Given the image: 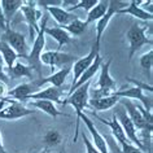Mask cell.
<instances>
[{"label":"cell","instance_id":"ffe728a7","mask_svg":"<svg viewBox=\"0 0 153 153\" xmlns=\"http://www.w3.org/2000/svg\"><path fill=\"white\" fill-rule=\"evenodd\" d=\"M121 97L116 96L114 94L109 95V96L105 97H99V99H90L88 100V106L91 109L96 110V112H105V110H109L114 108L116 105H118Z\"/></svg>","mask_w":153,"mask_h":153},{"label":"cell","instance_id":"4dcf8cb0","mask_svg":"<svg viewBox=\"0 0 153 153\" xmlns=\"http://www.w3.org/2000/svg\"><path fill=\"white\" fill-rule=\"evenodd\" d=\"M139 64H140V66L148 73L149 78H152V68H153V51L152 49H149L147 53L140 56Z\"/></svg>","mask_w":153,"mask_h":153},{"label":"cell","instance_id":"ac0fdd59","mask_svg":"<svg viewBox=\"0 0 153 153\" xmlns=\"http://www.w3.org/2000/svg\"><path fill=\"white\" fill-rule=\"evenodd\" d=\"M143 1H140V0H131V1L127 3V5L123 9H121L118 14H130V16H132L134 18H136V20H140V21H152L153 20V14H149L147 12H144L143 9L140 8V4Z\"/></svg>","mask_w":153,"mask_h":153},{"label":"cell","instance_id":"ab89813d","mask_svg":"<svg viewBox=\"0 0 153 153\" xmlns=\"http://www.w3.org/2000/svg\"><path fill=\"white\" fill-rule=\"evenodd\" d=\"M40 153H45V152H44V151H43V152H40Z\"/></svg>","mask_w":153,"mask_h":153},{"label":"cell","instance_id":"3957f363","mask_svg":"<svg viewBox=\"0 0 153 153\" xmlns=\"http://www.w3.org/2000/svg\"><path fill=\"white\" fill-rule=\"evenodd\" d=\"M110 65H112V60L102 61L100 65V74H99V79L95 85V90L91 99H99V97H105L116 92L117 83L110 75Z\"/></svg>","mask_w":153,"mask_h":153},{"label":"cell","instance_id":"d590c367","mask_svg":"<svg viewBox=\"0 0 153 153\" xmlns=\"http://www.w3.org/2000/svg\"><path fill=\"white\" fill-rule=\"evenodd\" d=\"M7 94H8V87H7V83L0 81V99L5 97Z\"/></svg>","mask_w":153,"mask_h":153},{"label":"cell","instance_id":"9c48e42d","mask_svg":"<svg viewBox=\"0 0 153 153\" xmlns=\"http://www.w3.org/2000/svg\"><path fill=\"white\" fill-rule=\"evenodd\" d=\"M114 108H116V109H114V116L117 117V120H118V122H120V125L122 126V130H123V132H125L126 137H127V140L131 144L136 145V147L139 148V149H141L143 152H145L144 144L141 143V140L139 139V136H137V130L135 128V126H134L131 120L128 118L125 108L122 105H120V106L116 105Z\"/></svg>","mask_w":153,"mask_h":153},{"label":"cell","instance_id":"d6a6232c","mask_svg":"<svg viewBox=\"0 0 153 153\" xmlns=\"http://www.w3.org/2000/svg\"><path fill=\"white\" fill-rule=\"evenodd\" d=\"M121 147V153H145V152H143L141 149H139L136 147V145H134V144H131V143H125V144H122V145H120Z\"/></svg>","mask_w":153,"mask_h":153},{"label":"cell","instance_id":"7c38bea8","mask_svg":"<svg viewBox=\"0 0 153 153\" xmlns=\"http://www.w3.org/2000/svg\"><path fill=\"white\" fill-rule=\"evenodd\" d=\"M118 104H121L125 108L128 118L131 120L136 130H148L149 132H152V125H149L145 121L144 116L141 114L139 108H137V101L135 102L132 100H128V99H121Z\"/></svg>","mask_w":153,"mask_h":153},{"label":"cell","instance_id":"44dd1931","mask_svg":"<svg viewBox=\"0 0 153 153\" xmlns=\"http://www.w3.org/2000/svg\"><path fill=\"white\" fill-rule=\"evenodd\" d=\"M44 9L53 17V20L57 22L59 27H64V26L69 25L70 22H73L74 20L78 18L74 13L68 12L66 9L61 8V7H47V8H44Z\"/></svg>","mask_w":153,"mask_h":153},{"label":"cell","instance_id":"f546056e","mask_svg":"<svg viewBox=\"0 0 153 153\" xmlns=\"http://www.w3.org/2000/svg\"><path fill=\"white\" fill-rule=\"evenodd\" d=\"M87 25L85 21H82V20H79V18H76V20H74L73 22H70L69 25L66 26H64V30L66 31L69 35H73V36H79V35H82L83 33L87 30Z\"/></svg>","mask_w":153,"mask_h":153},{"label":"cell","instance_id":"277c9868","mask_svg":"<svg viewBox=\"0 0 153 153\" xmlns=\"http://www.w3.org/2000/svg\"><path fill=\"white\" fill-rule=\"evenodd\" d=\"M148 26L147 25H140L137 21L130 26V29L126 33V42L128 44V60H131L134 55L139 51V49L145 44H152V39L147 36Z\"/></svg>","mask_w":153,"mask_h":153},{"label":"cell","instance_id":"4fadbf2b","mask_svg":"<svg viewBox=\"0 0 153 153\" xmlns=\"http://www.w3.org/2000/svg\"><path fill=\"white\" fill-rule=\"evenodd\" d=\"M71 73V65H68V66H64L59 69L57 71L52 73L51 75L45 76V78H40L38 81H33L34 85H35L38 88L44 85H51L53 87H57V88H62L65 85V81H66L68 75Z\"/></svg>","mask_w":153,"mask_h":153},{"label":"cell","instance_id":"8d00e7d4","mask_svg":"<svg viewBox=\"0 0 153 153\" xmlns=\"http://www.w3.org/2000/svg\"><path fill=\"white\" fill-rule=\"evenodd\" d=\"M0 29H1V30H5V29H7V25H5V20H4V14H3L1 5H0Z\"/></svg>","mask_w":153,"mask_h":153},{"label":"cell","instance_id":"e575fe53","mask_svg":"<svg viewBox=\"0 0 153 153\" xmlns=\"http://www.w3.org/2000/svg\"><path fill=\"white\" fill-rule=\"evenodd\" d=\"M0 81L7 83V85H8V82H9V76L5 73V62H4V60H3L1 55H0Z\"/></svg>","mask_w":153,"mask_h":153},{"label":"cell","instance_id":"484cf974","mask_svg":"<svg viewBox=\"0 0 153 153\" xmlns=\"http://www.w3.org/2000/svg\"><path fill=\"white\" fill-rule=\"evenodd\" d=\"M45 35H49L57 42L59 47H57L56 51H60L64 45L70 44L73 42V38L62 27H59V26L57 27H45Z\"/></svg>","mask_w":153,"mask_h":153},{"label":"cell","instance_id":"4316f807","mask_svg":"<svg viewBox=\"0 0 153 153\" xmlns=\"http://www.w3.org/2000/svg\"><path fill=\"white\" fill-rule=\"evenodd\" d=\"M62 141V135L59 130L56 128H51L44 134L43 136V145H44V152L47 153L49 151H52L53 148L59 147Z\"/></svg>","mask_w":153,"mask_h":153},{"label":"cell","instance_id":"ba28073f","mask_svg":"<svg viewBox=\"0 0 153 153\" xmlns=\"http://www.w3.org/2000/svg\"><path fill=\"white\" fill-rule=\"evenodd\" d=\"M0 40L8 44L9 47L18 55V57H24V59L27 60L29 45H27V43H26V38L22 33L16 31V30H13L9 26V27H7L4 30V33L1 34Z\"/></svg>","mask_w":153,"mask_h":153},{"label":"cell","instance_id":"6da1fadb","mask_svg":"<svg viewBox=\"0 0 153 153\" xmlns=\"http://www.w3.org/2000/svg\"><path fill=\"white\" fill-rule=\"evenodd\" d=\"M90 88H91V81L82 85L81 87L75 88L70 95H68V99L64 100L65 104H70L74 108L75 112V132H74V143H76V139L79 136V122H81V117L85 109L88 106L90 100Z\"/></svg>","mask_w":153,"mask_h":153},{"label":"cell","instance_id":"836d02e7","mask_svg":"<svg viewBox=\"0 0 153 153\" xmlns=\"http://www.w3.org/2000/svg\"><path fill=\"white\" fill-rule=\"evenodd\" d=\"M83 144L86 148V153H100L97 151V148L92 144V141L90 140V137L85 135V132H83Z\"/></svg>","mask_w":153,"mask_h":153},{"label":"cell","instance_id":"f35d334b","mask_svg":"<svg viewBox=\"0 0 153 153\" xmlns=\"http://www.w3.org/2000/svg\"><path fill=\"white\" fill-rule=\"evenodd\" d=\"M0 153H7V152H5V149H1V148H0Z\"/></svg>","mask_w":153,"mask_h":153},{"label":"cell","instance_id":"d4e9b609","mask_svg":"<svg viewBox=\"0 0 153 153\" xmlns=\"http://www.w3.org/2000/svg\"><path fill=\"white\" fill-rule=\"evenodd\" d=\"M34 69L29 64H24L21 61H17L13 65V68L8 70V76L10 79H17V78H27L34 81Z\"/></svg>","mask_w":153,"mask_h":153},{"label":"cell","instance_id":"5b68a950","mask_svg":"<svg viewBox=\"0 0 153 153\" xmlns=\"http://www.w3.org/2000/svg\"><path fill=\"white\" fill-rule=\"evenodd\" d=\"M45 27H47V16H44L42 18V21L39 22V31L35 35L33 40V47L29 51V65L31 66L34 70H36L39 73V75H42V68H40V61L39 57L44 52L45 47Z\"/></svg>","mask_w":153,"mask_h":153},{"label":"cell","instance_id":"f1b7e54d","mask_svg":"<svg viewBox=\"0 0 153 153\" xmlns=\"http://www.w3.org/2000/svg\"><path fill=\"white\" fill-rule=\"evenodd\" d=\"M0 55H1L3 60H4L5 68L8 69V70H10V69L13 68V65L17 62V60L20 59L17 53L14 52L8 44L1 40H0Z\"/></svg>","mask_w":153,"mask_h":153},{"label":"cell","instance_id":"9a60e30c","mask_svg":"<svg viewBox=\"0 0 153 153\" xmlns=\"http://www.w3.org/2000/svg\"><path fill=\"white\" fill-rule=\"evenodd\" d=\"M81 120L83 121V123H85L87 130H88L90 135H91V137H92L91 141H92V144L97 148V151L100 153H109V145H108V143H106V139L99 132V130L96 128V126H95L92 120H91L88 116H86L85 113L82 114Z\"/></svg>","mask_w":153,"mask_h":153},{"label":"cell","instance_id":"8fae6325","mask_svg":"<svg viewBox=\"0 0 153 153\" xmlns=\"http://www.w3.org/2000/svg\"><path fill=\"white\" fill-rule=\"evenodd\" d=\"M40 64L47 65L53 70L56 68H64L73 65L76 61V57L70 53H64L60 51H44L39 57Z\"/></svg>","mask_w":153,"mask_h":153},{"label":"cell","instance_id":"5bb4252c","mask_svg":"<svg viewBox=\"0 0 153 153\" xmlns=\"http://www.w3.org/2000/svg\"><path fill=\"white\" fill-rule=\"evenodd\" d=\"M99 53H100V51L99 49H96L95 47L91 48L90 53H87L86 56L81 57V59H76V61L74 64L71 65V74H73V82H71V86H74L76 81L79 79V76H81L83 73H85L87 69L90 68V65L94 62L95 57H96ZM70 86V87H71Z\"/></svg>","mask_w":153,"mask_h":153},{"label":"cell","instance_id":"74e56055","mask_svg":"<svg viewBox=\"0 0 153 153\" xmlns=\"http://www.w3.org/2000/svg\"><path fill=\"white\" fill-rule=\"evenodd\" d=\"M0 148L4 149V144H3V136H1V132H0Z\"/></svg>","mask_w":153,"mask_h":153},{"label":"cell","instance_id":"7a4b0ae2","mask_svg":"<svg viewBox=\"0 0 153 153\" xmlns=\"http://www.w3.org/2000/svg\"><path fill=\"white\" fill-rule=\"evenodd\" d=\"M128 82L134 83L135 86H128L127 88H122L118 90L116 92H113L116 96L121 97V99H128V100H137V102H140L141 105L144 106L147 110L152 112V97L147 96L144 94V91H149L152 92L153 88L151 85H145V83H140L139 81H135V79L127 78Z\"/></svg>","mask_w":153,"mask_h":153},{"label":"cell","instance_id":"8992f818","mask_svg":"<svg viewBox=\"0 0 153 153\" xmlns=\"http://www.w3.org/2000/svg\"><path fill=\"white\" fill-rule=\"evenodd\" d=\"M31 114H34V109L27 108L25 104L8 97L0 99V120L16 121Z\"/></svg>","mask_w":153,"mask_h":153},{"label":"cell","instance_id":"d6986e66","mask_svg":"<svg viewBox=\"0 0 153 153\" xmlns=\"http://www.w3.org/2000/svg\"><path fill=\"white\" fill-rule=\"evenodd\" d=\"M101 62H102V59H101V56H100V53L95 57V60H94V62L90 65V68L87 69V70L83 73V74L79 76V79L76 81V83L74 86H71L70 88H69V92H68V95H70L73 91H74L75 88H78V87H81L82 85H85V83H87V82H90V81H92V78L95 75H96V73L100 70V65H101Z\"/></svg>","mask_w":153,"mask_h":153},{"label":"cell","instance_id":"83f0119b","mask_svg":"<svg viewBox=\"0 0 153 153\" xmlns=\"http://www.w3.org/2000/svg\"><path fill=\"white\" fill-rule=\"evenodd\" d=\"M109 7V1H104V0H99V3L94 7L90 12H87V18L85 20V22L87 25L94 24V22H97L100 18L104 16L108 10Z\"/></svg>","mask_w":153,"mask_h":153},{"label":"cell","instance_id":"1f68e13d","mask_svg":"<svg viewBox=\"0 0 153 153\" xmlns=\"http://www.w3.org/2000/svg\"><path fill=\"white\" fill-rule=\"evenodd\" d=\"M97 3H99V0H78V3H76L75 5H73L70 9H68V12L71 13L76 9H83V10H86V12H90Z\"/></svg>","mask_w":153,"mask_h":153},{"label":"cell","instance_id":"603a6c76","mask_svg":"<svg viewBox=\"0 0 153 153\" xmlns=\"http://www.w3.org/2000/svg\"><path fill=\"white\" fill-rule=\"evenodd\" d=\"M29 106H34L35 109L42 110L43 113L51 116L52 118H57V117H61V116H64V117L69 116V114H65L64 112H61V110L56 106L55 102L48 101V100H30Z\"/></svg>","mask_w":153,"mask_h":153},{"label":"cell","instance_id":"30bf717a","mask_svg":"<svg viewBox=\"0 0 153 153\" xmlns=\"http://www.w3.org/2000/svg\"><path fill=\"white\" fill-rule=\"evenodd\" d=\"M20 10L29 26L30 38L34 40V38L39 31V21L43 18V10L36 5V1H25Z\"/></svg>","mask_w":153,"mask_h":153},{"label":"cell","instance_id":"cb8c5ba5","mask_svg":"<svg viewBox=\"0 0 153 153\" xmlns=\"http://www.w3.org/2000/svg\"><path fill=\"white\" fill-rule=\"evenodd\" d=\"M24 3L25 1H22V0H1V1H0L7 27L10 26V22H12L13 16L16 14L17 10L21 9V7L24 5Z\"/></svg>","mask_w":153,"mask_h":153},{"label":"cell","instance_id":"52a82bcc","mask_svg":"<svg viewBox=\"0 0 153 153\" xmlns=\"http://www.w3.org/2000/svg\"><path fill=\"white\" fill-rule=\"evenodd\" d=\"M127 5L126 1H121V0H110L109 1V7L106 13L102 16L100 20L96 22V36H95V44L94 47L100 51V44H101V38L104 35L106 27H108L110 20L113 18L114 14H117L121 9H123Z\"/></svg>","mask_w":153,"mask_h":153},{"label":"cell","instance_id":"2e32d148","mask_svg":"<svg viewBox=\"0 0 153 153\" xmlns=\"http://www.w3.org/2000/svg\"><path fill=\"white\" fill-rule=\"evenodd\" d=\"M38 92V87L33 83H21V85H17L16 87L8 90V94H7L5 97L12 99V100H16L21 104H26L29 101L30 96L33 94Z\"/></svg>","mask_w":153,"mask_h":153},{"label":"cell","instance_id":"7402d4cb","mask_svg":"<svg viewBox=\"0 0 153 153\" xmlns=\"http://www.w3.org/2000/svg\"><path fill=\"white\" fill-rule=\"evenodd\" d=\"M95 117L97 118L99 121L101 122V123H104V125H106L108 127L110 128V131H112V135H113V137L116 139V141L120 145H122V144H125V143H127V137H126V135H125V132H123V130H122V126L120 125V122H118V120H117V117L113 114V117H112V120L110 121H108V120H104V118H101V117H99V116H96L95 114ZM130 143V141H128Z\"/></svg>","mask_w":153,"mask_h":153},{"label":"cell","instance_id":"e0dca14e","mask_svg":"<svg viewBox=\"0 0 153 153\" xmlns=\"http://www.w3.org/2000/svg\"><path fill=\"white\" fill-rule=\"evenodd\" d=\"M62 96H64L62 88H57V87L49 86L47 88L39 90L38 92L33 94L31 96H30L29 101L30 100H48V101L55 102V104H64Z\"/></svg>","mask_w":153,"mask_h":153}]
</instances>
